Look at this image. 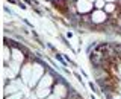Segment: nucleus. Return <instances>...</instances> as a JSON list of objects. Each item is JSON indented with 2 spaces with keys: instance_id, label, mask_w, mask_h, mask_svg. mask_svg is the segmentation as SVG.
<instances>
[{
  "instance_id": "1",
  "label": "nucleus",
  "mask_w": 121,
  "mask_h": 99,
  "mask_svg": "<svg viewBox=\"0 0 121 99\" xmlns=\"http://www.w3.org/2000/svg\"><path fill=\"white\" fill-rule=\"evenodd\" d=\"M52 3H53V6H55L60 14L68 15V2H67V0H53Z\"/></svg>"
},
{
  "instance_id": "2",
  "label": "nucleus",
  "mask_w": 121,
  "mask_h": 99,
  "mask_svg": "<svg viewBox=\"0 0 121 99\" xmlns=\"http://www.w3.org/2000/svg\"><path fill=\"white\" fill-rule=\"evenodd\" d=\"M89 58H91V63H92L94 66H100V64H101V61L104 59V53L95 49V50H92V52H91Z\"/></svg>"
},
{
  "instance_id": "3",
  "label": "nucleus",
  "mask_w": 121,
  "mask_h": 99,
  "mask_svg": "<svg viewBox=\"0 0 121 99\" xmlns=\"http://www.w3.org/2000/svg\"><path fill=\"white\" fill-rule=\"evenodd\" d=\"M80 20L83 21V23H88V25H91L92 23V17H91V14H85V15H80Z\"/></svg>"
},
{
  "instance_id": "4",
  "label": "nucleus",
  "mask_w": 121,
  "mask_h": 99,
  "mask_svg": "<svg viewBox=\"0 0 121 99\" xmlns=\"http://www.w3.org/2000/svg\"><path fill=\"white\" fill-rule=\"evenodd\" d=\"M120 14H121V9H120Z\"/></svg>"
},
{
  "instance_id": "5",
  "label": "nucleus",
  "mask_w": 121,
  "mask_h": 99,
  "mask_svg": "<svg viewBox=\"0 0 121 99\" xmlns=\"http://www.w3.org/2000/svg\"><path fill=\"white\" fill-rule=\"evenodd\" d=\"M120 58H121V55H120Z\"/></svg>"
}]
</instances>
